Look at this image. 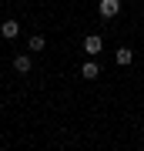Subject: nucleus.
Segmentation results:
<instances>
[{
	"mask_svg": "<svg viewBox=\"0 0 144 151\" xmlns=\"http://www.w3.org/2000/svg\"><path fill=\"white\" fill-rule=\"evenodd\" d=\"M80 77H87V81L101 77V67H97V60H94V57H87V60H84V67H80Z\"/></svg>",
	"mask_w": 144,
	"mask_h": 151,
	"instance_id": "4",
	"label": "nucleus"
},
{
	"mask_svg": "<svg viewBox=\"0 0 144 151\" xmlns=\"http://www.w3.org/2000/svg\"><path fill=\"white\" fill-rule=\"evenodd\" d=\"M97 14H101L104 20L117 17V14H121V0H101V4H97Z\"/></svg>",
	"mask_w": 144,
	"mask_h": 151,
	"instance_id": "1",
	"label": "nucleus"
},
{
	"mask_svg": "<svg viewBox=\"0 0 144 151\" xmlns=\"http://www.w3.org/2000/svg\"><path fill=\"white\" fill-rule=\"evenodd\" d=\"M117 64L121 67H131L134 64V50L131 47H117Z\"/></svg>",
	"mask_w": 144,
	"mask_h": 151,
	"instance_id": "6",
	"label": "nucleus"
},
{
	"mask_svg": "<svg viewBox=\"0 0 144 151\" xmlns=\"http://www.w3.org/2000/svg\"><path fill=\"white\" fill-rule=\"evenodd\" d=\"M47 47V37H44V34H34L30 40H27V50H44Z\"/></svg>",
	"mask_w": 144,
	"mask_h": 151,
	"instance_id": "7",
	"label": "nucleus"
},
{
	"mask_svg": "<svg viewBox=\"0 0 144 151\" xmlns=\"http://www.w3.org/2000/svg\"><path fill=\"white\" fill-rule=\"evenodd\" d=\"M30 67H34L30 54H17L14 57V70H17V74H30Z\"/></svg>",
	"mask_w": 144,
	"mask_h": 151,
	"instance_id": "5",
	"label": "nucleus"
},
{
	"mask_svg": "<svg viewBox=\"0 0 144 151\" xmlns=\"http://www.w3.org/2000/svg\"><path fill=\"white\" fill-rule=\"evenodd\" d=\"M101 47H104L101 34H87V37H84V50H87V57H97V54H101Z\"/></svg>",
	"mask_w": 144,
	"mask_h": 151,
	"instance_id": "2",
	"label": "nucleus"
},
{
	"mask_svg": "<svg viewBox=\"0 0 144 151\" xmlns=\"http://www.w3.org/2000/svg\"><path fill=\"white\" fill-rule=\"evenodd\" d=\"M20 4H30V0H20Z\"/></svg>",
	"mask_w": 144,
	"mask_h": 151,
	"instance_id": "8",
	"label": "nucleus"
},
{
	"mask_svg": "<svg viewBox=\"0 0 144 151\" xmlns=\"http://www.w3.org/2000/svg\"><path fill=\"white\" fill-rule=\"evenodd\" d=\"M17 34H20V24H17L14 17H10V20H4V24H0V37H4V40H14Z\"/></svg>",
	"mask_w": 144,
	"mask_h": 151,
	"instance_id": "3",
	"label": "nucleus"
}]
</instances>
